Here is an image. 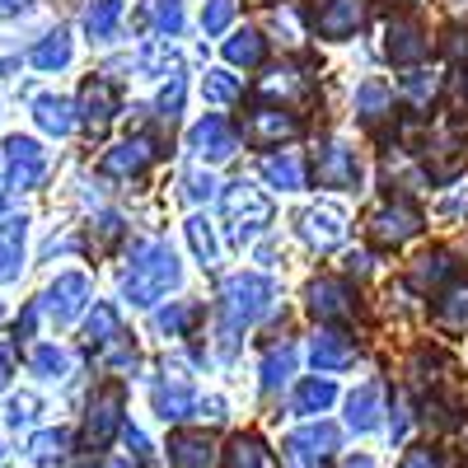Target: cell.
<instances>
[{"label":"cell","instance_id":"6da1fadb","mask_svg":"<svg viewBox=\"0 0 468 468\" xmlns=\"http://www.w3.org/2000/svg\"><path fill=\"white\" fill-rule=\"evenodd\" d=\"M178 286V258L165 244H141L132 253V271H127V295L132 304H154L165 291Z\"/></svg>","mask_w":468,"mask_h":468},{"label":"cell","instance_id":"7a4b0ae2","mask_svg":"<svg viewBox=\"0 0 468 468\" xmlns=\"http://www.w3.org/2000/svg\"><path fill=\"white\" fill-rule=\"evenodd\" d=\"M271 304V282L258 277V271H239V277L225 282V351H234V337H239L258 314H267Z\"/></svg>","mask_w":468,"mask_h":468},{"label":"cell","instance_id":"3957f363","mask_svg":"<svg viewBox=\"0 0 468 468\" xmlns=\"http://www.w3.org/2000/svg\"><path fill=\"white\" fill-rule=\"evenodd\" d=\"M117 431H122V384H103L90 403V417H85V445L103 450Z\"/></svg>","mask_w":468,"mask_h":468},{"label":"cell","instance_id":"277c9868","mask_svg":"<svg viewBox=\"0 0 468 468\" xmlns=\"http://www.w3.org/2000/svg\"><path fill=\"white\" fill-rule=\"evenodd\" d=\"M225 211H229V220H234V234H258L262 225H271V202L262 197L258 187H249V183H234L229 187V197H225Z\"/></svg>","mask_w":468,"mask_h":468},{"label":"cell","instance_id":"5b68a950","mask_svg":"<svg viewBox=\"0 0 468 468\" xmlns=\"http://www.w3.org/2000/svg\"><path fill=\"white\" fill-rule=\"evenodd\" d=\"M333 450H337V426L333 421H314V426H304V431L286 436V454L300 468H319Z\"/></svg>","mask_w":468,"mask_h":468},{"label":"cell","instance_id":"8992f818","mask_svg":"<svg viewBox=\"0 0 468 468\" xmlns=\"http://www.w3.org/2000/svg\"><path fill=\"white\" fill-rule=\"evenodd\" d=\"M314 174H319L324 187H356L361 183V160H356V150H346L342 141H328L314 154Z\"/></svg>","mask_w":468,"mask_h":468},{"label":"cell","instance_id":"52a82bcc","mask_svg":"<svg viewBox=\"0 0 468 468\" xmlns=\"http://www.w3.org/2000/svg\"><path fill=\"white\" fill-rule=\"evenodd\" d=\"M417 229H421V216H417L408 202H388V207L375 211V220H370V239H375V244H403V239H412Z\"/></svg>","mask_w":468,"mask_h":468},{"label":"cell","instance_id":"ba28073f","mask_svg":"<svg viewBox=\"0 0 468 468\" xmlns=\"http://www.w3.org/2000/svg\"><path fill=\"white\" fill-rule=\"evenodd\" d=\"M361 19H366V0H324L314 28L328 37V43H342V37H351L361 28Z\"/></svg>","mask_w":468,"mask_h":468},{"label":"cell","instance_id":"9c48e42d","mask_svg":"<svg viewBox=\"0 0 468 468\" xmlns=\"http://www.w3.org/2000/svg\"><path fill=\"white\" fill-rule=\"evenodd\" d=\"M384 52H388V61H394V66H412V61H421L426 52H431V43H426L421 24L403 15V19L388 24V43H384Z\"/></svg>","mask_w":468,"mask_h":468},{"label":"cell","instance_id":"30bf717a","mask_svg":"<svg viewBox=\"0 0 468 468\" xmlns=\"http://www.w3.org/2000/svg\"><path fill=\"white\" fill-rule=\"evenodd\" d=\"M309 309H314L324 324H337V319H351V314H356V300H351V286H346V282L324 277V282L309 286Z\"/></svg>","mask_w":468,"mask_h":468},{"label":"cell","instance_id":"8fae6325","mask_svg":"<svg viewBox=\"0 0 468 468\" xmlns=\"http://www.w3.org/2000/svg\"><path fill=\"white\" fill-rule=\"evenodd\" d=\"M192 150L202 154V160H229L234 150H239V136L225 117H202L197 127H192Z\"/></svg>","mask_w":468,"mask_h":468},{"label":"cell","instance_id":"7c38bea8","mask_svg":"<svg viewBox=\"0 0 468 468\" xmlns=\"http://www.w3.org/2000/svg\"><path fill=\"white\" fill-rule=\"evenodd\" d=\"M85 300H90V282L80 277V271H66V277H57V286L48 291V314L57 324H70L85 309Z\"/></svg>","mask_w":468,"mask_h":468},{"label":"cell","instance_id":"4fadbf2b","mask_svg":"<svg viewBox=\"0 0 468 468\" xmlns=\"http://www.w3.org/2000/svg\"><path fill=\"white\" fill-rule=\"evenodd\" d=\"M5 154H10V183L15 187H33L37 178H43V169H48V154L37 150V141H28V136H10Z\"/></svg>","mask_w":468,"mask_h":468},{"label":"cell","instance_id":"5bb4252c","mask_svg":"<svg viewBox=\"0 0 468 468\" xmlns=\"http://www.w3.org/2000/svg\"><path fill=\"white\" fill-rule=\"evenodd\" d=\"M309 356H314V366H319V370H346L351 361H356V337L328 328V333H319V337H314Z\"/></svg>","mask_w":468,"mask_h":468},{"label":"cell","instance_id":"9a60e30c","mask_svg":"<svg viewBox=\"0 0 468 468\" xmlns=\"http://www.w3.org/2000/svg\"><path fill=\"white\" fill-rule=\"evenodd\" d=\"M169 459H174V468H211L216 463V445L202 431H178L169 441Z\"/></svg>","mask_w":468,"mask_h":468},{"label":"cell","instance_id":"2e32d148","mask_svg":"<svg viewBox=\"0 0 468 468\" xmlns=\"http://www.w3.org/2000/svg\"><path fill=\"white\" fill-rule=\"evenodd\" d=\"M300 234H304V239L314 244V249H337V244H342V234H346V225H342V216H337V211L314 207V211H304Z\"/></svg>","mask_w":468,"mask_h":468},{"label":"cell","instance_id":"e0dca14e","mask_svg":"<svg viewBox=\"0 0 468 468\" xmlns=\"http://www.w3.org/2000/svg\"><path fill=\"white\" fill-rule=\"evenodd\" d=\"M154 141H145V136H136V141H127V145H117V150H108L103 154V169L108 174H117V178H136L145 165H150V150Z\"/></svg>","mask_w":468,"mask_h":468},{"label":"cell","instance_id":"ac0fdd59","mask_svg":"<svg viewBox=\"0 0 468 468\" xmlns=\"http://www.w3.org/2000/svg\"><path fill=\"white\" fill-rule=\"evenodd\" d=\"M154 412H160L165 421H183L197 412V394H192V384L174 379V384H160L154 388Z\"/></svg>","mask_w":468,"mask_h":468},{"label":"cell","instance_id":"d6986e66","mask_svg":"<svg viewBox=\"0 0 468 468\" xmlns=\"http://www.w3.org/2000/svg\"><path fill=\"white\" fill-rule=\"evenodd\" d=\"M346 421H351V431H375L379 426V384H361L356 394L346 399Z\"/></svg>","mask_w":468,"mask_h":468},{"label":"cell","instance_id":"ffe728a7","mask_svg":"<svg viewBox=\"0 0 468 468\" xmlns=\"http://www.w3.org/2000/svg\"><path fill=\"white\" fill-rule=\"evenodd\" d=\"M112 112H117V94H112V85H108V80H90V85L80 90V117H85L90 127H103Z\"/></svg>","mask_w":468,"mask_h":468},{"label":"cell","instance_id":"44dd1931","mask_svg":"<svg viewBox=\"0 0 468 468\" xmlns=\"http://www.w3.org/2000/svg\"><path fill=\"white\" fill-rule=\"evenodd\" d=\"M436 324L445 333H468V282L450 286L441 300H436Z\"/></svg>","mask_w":468,"mask_h":468},{"label":"cell","instance_id":"7402d4cb","mask_svg":"<svg viewBox=\"0 0 468 468\" xmlns=\"http://www.w3.org/2000/svg\"><path fill=\"white\" fill-rule=\"evenodd\" d=\"M249 136H253V141H286V136H300V122H295L291 112L258 108L253 122H249Z\"/></svg>","mask_w":468,"mask_h":468},{"label":"cell","instance_id":"603a6c76","mask_svg":"<svg viewBox=\"0 0 468 468\" xmlns=\"http://www.w3.org/2000/svg\"><path fill=\"white\" fill-rule=\"evenodd\" d=\"M333 399H337V388H333V379H300V388H295V412L300 417H319L324 408H333Z\"/></svg>","mask_w":468,"mask_h":468},{"label":"cell","instance_id":"cb8c5ba5","mask_svg":"<svg viewBox=\"0 0 468 468\" xmlns=\"http://www.w3.org/2000/svg\"><path fill=\"white\" fill-rule=\"evenodd\" d=\"M19 258H24V220L0 225V282L19 277Z\"/></svg>","mask_w":468,"mask_h":468},{"label":"cell","instance_id":"d4e9b609","mask_svg":"<svg viewBox=\"0 0 468 468\" xmlns=\"http://www.w3.org/2000/svg\"><path fill=\"white\" fill-rule=\"evenodd\" d=\"M262 178L271 187H282V192H300L304 187V169L295 154H271V160H262Z\"/></svg>","mask_w":468,"mask_h":468},{"label":"cell","instance_id":"484cf974","mask_svg":"<svg viewBox=\"0 0 468 468\" xmlns=\"http://www.w3.org/2000/svg\"><path fill=\"white\" fill-rule=\"evenodd\" d=\"M117 24H122V0H94L90 15H85V28H90V37H99V43H108V37L117 33Z\"/></svg>","mask_w":468,"mask_h":468},{"label":"cell","instance_id":"4316f807","mask_svg":"<svg viewBox=\"0 0 468 468\" xmlns=\"http://www.w3.org/2000/svg\"><path fill=\"white\" fill-rule=\"evenodd\" d=\"M229 468H277V459H271V450L253 436H239L229 445Z\"/></svg>","mask_w":468,"mask_h":468},{"label":"cell","instance_id":"83f0119b","mask_svg":"<svg viewBox=\"0 0 468 468\" xmlns=\"http://www.w3.org/2000/svg\"><path fill=\"white\" fill-rule=\"evenodd\" d=\"M66 61H70V37H66L61 28L48 33L43 43L33 48V66H37V70H57V66H66Z\"/></svg>","mask_w":468,"mask_h":468},{"label":"cell","instance_id":"f1b7e54d","mask_svg":"<svg viewBox=\"0 0 468 468\" xmlns=\"http://www.w3.org/2000/svg\"><path fill=\"white\" fill-rule=\"evenodd\" d=\"M295 375V351L291 346H271L262 361V388H282Z\"/></svg>","mask_w":468,"mask_h":468},{"label":"cell","instance_id":"f546056e","mask_svg":"<svg viewBox=\"0 0 468 468\" xmlns=\"http://www.w3.org/2000/svg\"><path fill=\"white\" fill-rule=\"evenodd\" d=\"M262 33H253V28H244V33H234L229 43H225V57L234 61V66H258L262 61Z\"/></svg>","mask_w":468,"mask_h":468},{"label":"cell","instance_id":"4dcf8cb0","mask_svg":"<svg viewBox=\"0 0 468 468\" xmlns=\"http://www.w3.org/2000/svg\"><path fill=\"white\" fill-rule=\"evenodd\" d=\"M28 459L33 463H61L66 459V431H37L33 441H28Z\"/></svg>","mask_w":468,"mask_h":468},{"label":"cell","instance_id":"1f68e13d","mask_svg":"<svg viewBox=\"0 0 468 468\" xmlns=\"http://www.w3.org/2000/svg\"><path fill=\"white\" fill-rule=\"evenodd\" d=\"M117 337H122V324H117V309H112V304H94V314H90V342L112 346Z\"/></svg>","mask_w":468,"mask_h":468},{"label":"cell","instance_id":"d6a6232c","mask_svg":"<svg viewBox=\"0 0 468 468\" xmlns=\"http://www.w3.org/2000/svg\"><path fill=\"white\" fill-rule=\"evenodd\" d=\"M33 108H37V122H43V132H52V136H66V132H70V108H66L61 99L43 94Z\"/></svg>","mask_w":468,"mask_h":468},{"label":"cell","instance_id":"836d02e7","mask_svg":"<svg viewBox=\"0 0 468 468\" xmlns=\"http://www.w3.org/2000/svg\"><path fill=\"white\" fill-rule=\"evenodd\" d=\"M28 366L43 375V379H61L66 370H70V356L61 346H33V356H28Z\"/></svg>","mask_w":468,"mask_h":468},{"label":"cell","instance_id":"e575fe53","mask_svg":"<svg viewBox=\"0 0 468 468\" xmlns=\"http://www.w3.org/2000/svg\"><path fill=\"white\" fill-rule=\"evenodd\" d=\"M150 24L154 33H178L183 28V0H150Z\"/></svg>","mask_w":468,"mask_h":468},{"label":"cell","instance_id":"d590c367","mask_svg":"<svg viewBox=\"0 0 468 468\" xmlns=\"http://www.w3.org/2000/svg\"><path fill=\"white\" fill-rule=\"evenodd\" d=\"M187 239H192V253H197L202 262H216V234H211V225L202 216L187 220Z\"/></svg>","mask_w":468,"mask_h":468},{"label":"cell","instance_id":"8d00e7d4","mask_svg":"<svg viewBox=\"0 0 468 468\" xmlns=\"http://www.w3.org/2000/svg\"><path fill=\"white\" fill-rule=\"evenodd\" d=\"M202 90H207V99H211V103H229L234 94H239V80H234L229 70H211L207 80H202Z\"/></svg>","mask_w":468,"mask_h":468},{"label":"cell","instance_id":"74e56055","mask_svg":"<svg viewBox=\"0 0 468 468\" xmlns=\"http://www.w3.org/2000/svg\"><path fill=\"white\" fill-rule=\"evenodd\" d=\"M403 94H408L417 108H426V103L436 99V80H431L426 70H412V75H403Z\"/></svg>","mask_w":468,"mask_h":468},{"label":"cell","instance_id":"f35d334b","mask_svg":"<svg viewBox=\"0 0 468 468\" xmlns=\"http://www.w3.org/2000/svg\"><path fill=\"white\" fill-rule=\"evenodd\" d=\"M445 271H450V258H445V253H426V258H417L412 282H417V286H426V282H441Z\"/></svg>","mask_w":468,"mask_h":468},{"label":"cell","instance_id":"ab89813d","mask_svg":"<svg viewBox=\"0 0 468 468\" xmlns=\"http://www.w3.org/2000/svg\"><path fill=\"white\" fill-rule=\"evenodd\" d=\"M384 103H388V90H384L379 80L361 85V94H356V108H361V117H379V112H384Z\"/></svg>","mask_w":468,"mask_h":468},{"label":"cell","instance_id":"60d3db41","mask_svg":"<svg viewBox=\"0 0 468 468\" xmlns=\"http://www.w3.org/2000/svg\"><path fill=\"white\" fill-rule=\"evenodd\" d=\"M229 19H234V0H211V5L202 10V28L207 33H225Z\"/></svg>","mask_w":468,"mask_h":468},{"label":"cell","instance_id":"b9f144b4","mask_svg":"<svg viewBox=\"0 0 468 468\" xmlns=\"http://www.w3.org/2000/svg\"><path fill=\"white\" fill-rule=\"evenodd\" d=\"M211 187H216V183H211V174H197V169H192V174L183 178V192H187L192 202H207V197H211Z\"/></svg>","mask_w":468,"mask_h":468},{"label":"cell","instance_id":"7bdbcfd3","mask_svg":"<svg viewBox=\"0 0 468 468\" xmlns=\"http://www.w3.org/2000/svg\"><path fill=\"white\" fill-rule=\"evenodd\" d=\"M399 468H441V454H436V450H426V445H421V450H408Z\"/></svg>","mask_w":468,"mask_h":468},{"label":"cell","instance_id":"ee69618b","mask_svg":"<svg viewBox=\"0 0 468 468\" xmlns=\"http://www.w3.org/2000/svg\"><path fill=\"white\" fill-rule=\"evenodd\" d=\"M28 417H33V399H15L10 403V426H28Z\"/></svg>","mask_w":468,"mask_h":468},{"label":"cell","instance_id":"f6af8a7d","mask_svg":"<svg viewBox=\"0 0 468 468\" xmlns=\"http://www.w3.org/2000/svg\"><path fill=\"white\" fill-rule=\"evenodd\" d=\"M454 99H459V103H468V70H459V75H454Z\"/></svg>","mask_w":468,"mask_h":468},{"label":"cell","instance_id":"bcb514c9","mask_svg":"<svg viewBox=\"0 0 468 468\" xmlns=\"http://www.w3.org/2000/svg\"><path fill=\"white\" fill-rule=\"evenodd\" d=\"M15 10H24V0H0V15H15Z\"/></svg>","mask_w":468,"mask_h":468},{"label":"cell","instance_id":"7dc6e473","mask_svg":"<svg viewBox=\"0 0 468 468\" xmlns=\"http://www.w3.org/2000/svg\"><path fill=\"white\" fill-rule=\"evenodd\" d=\"M342 468H375V463H370V459H366V454H356V459H346V463H342Z\"/></svg>","mask_w":468,"mask_h":468},{"label":"cell","instance_id":"c3c4849f","mask_svg":"<svg viewBox=\"0 0 468 468\" xmlns=\"http://www.w3.org/2000/svg\"><path fill=\"white\" fill-rule=\"evenodd\" d=\"M5 379H10V366H5V351H0V388H5Z\"/></svg>","mask_w":468,"mask_h":468},{"label":"cell","instance_id":"681fc988","mask_svg":"<svg viewBox=\"0 0 468 468\" xmlns=\"http://www.w3.org/2000/svg\"><path fill=\"white\" fill-rule=\"evenodd\" d=\"M0 468H5V450H0Z\"/></svg>","mask_w":468,"mask_h":468}]
</instances>
